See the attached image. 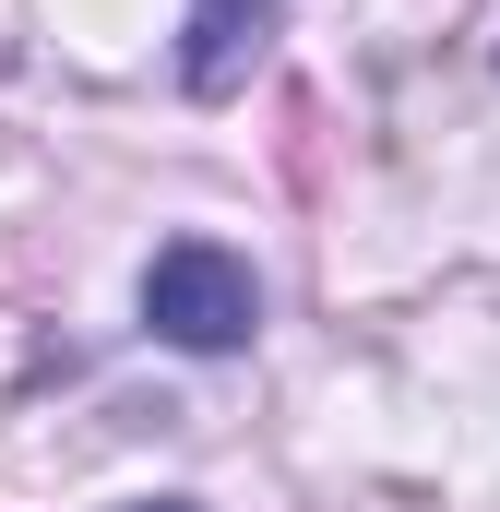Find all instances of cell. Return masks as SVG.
Wrapping results in <instances>:
<instances>
[{
    "label": "cell",
    "mask_w": 500,
    "mask_h": 512,
    "mask_svg": "<svg viewBox=\"0 0 500 512\" xmlns=\"http://www.w3.org/2000/svg\"><path fill=\"white\" fill-rule=\"evenodd\" d=\"M131 512H191V501H131Z\"/></svg>",
    "instance_id": "3"
},
{
    "label": "cell",
    "mask_w": 500,
    "mask_h": 512,
    "mask_svg": "<svg viewBox=\"0 0 500 512\" xmlns=\"http://www.w3.org/2000/svg\"><path fill=\"white\" fill-rule=\"evenodd\" d=\"M143 322L167 346H191V358H227V346H250V322H262V286L215 239H167V251L143 262Z\"/></svg>",
    "instance_id": "1"
},
{
    "label": "cell",
    "mask_w": 500,
    "mask_h": 512,
    "mask_svg": "<svg viewBox=\"0 0 500 512\" xmlns=\"http://www.w3.org/2000/svg\"><path fill=\"white\" fill-rule=\"evenodd\" d=\"M262 12H274V0H203V48H191V84H203V96L239 72V36H262Z\"/></svg>",
    "instance_id": "2"
}]
</instances>
